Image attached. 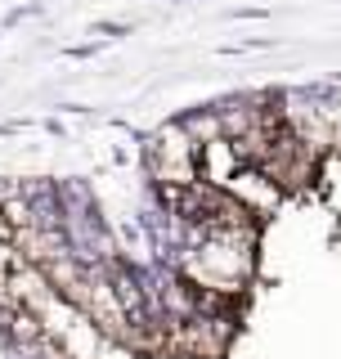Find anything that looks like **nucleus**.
Wrapping results in <instances>:
<instances>
[{"mask_svg": "<svg viewBox=\"0 0 341 359\" xmlns=\"http://www.w3.org/2000/svg\"><path fill=\"white\" fill-rule=\"evenodd\" d=\"M202 144L185 130V121H166L162 130L149 135V171L157 184H193L202 180Z\"/></svg>", "mask_w": 341, "mask_h": 359, "instance_id": "obj_1", "label": "nucleus"}, {"mask_svg": "<svg viewBox=\"0 0 341 359\" xmlns=\"http://www.w3.org/2000/svg\"><path fill=\"white\" fill-rule=\"evenodd\" d=\"M314 166H319V153H314V144L305 140L301 130L288 126V130L279 135L274 153L265 157V166H260V171L274 180L283 194H288V189H301L305 180H314Z\"/></svg>", "mask_w": 341, "mask_h": 359, "instance_id": "obj_2", "label": "nucleus"}, {"mask_svg": "<svg viewBox=\"0 0 341 359\" xmlns=\"http://www.w3.org/2000/svg\"><path fill=\"white\" fill-rule=\"evenodd\" d=\"M198 166H202V180H211V184H229V180L243 171V162H238V153H234V140H211V144H202V157H198Z\"/></svg>", "mask_w": 341, "mask_h": 359, "instance_id": "obj_4", "label": "nucleus"}, {"mask_svg": "<svg viewBox=\"0 0 341 359\" xmlns=\"http://www.w3.org/2000/svg\"><path fill=\"white\" fill-rule=\"evenodd\" d=\"M260 112H265L260 104H238V99H234V104H225V108H220L225 140H238V135H247V130H252L256 121H260Z\"/></svg>", "mask_w": 341, "mask_h": 359, "instance_id": "obj_5", "label": "nucleus"}, {"mask_svg": "<svg viewBox=\"0 0 341 359\" xmlns=\"http://www.w3.org/2000/svg\"><path fill=\"white\" fill-rule=\"evenodd\" d=\"M185 130H189V135H193L198 144L225 140V126H220V108H207V112H193V117H185Z\"/></svg>", "mask_w": 341, "mask_h": 359, "instance_id": "obj_6", "label": "nucleus"}, {"mask_svg": "<svg viewBox=\"0 0 341 359\" xmlns=\"http://www.w3.org/2000/svg\"><path fill=\"white\" fill-rule=\"evenodd\" d=\"M225 189H229L238 202H247V207L256 211V220H260V216H269V211H274L279 202H283V189L274 184V180H269L265 171H247V166H243V171H238Z\"/></svg>", "mask_w": 341, "mask_h": 359, "instance_id": "obj_3", "label": "nucleus"}]
</instances>
